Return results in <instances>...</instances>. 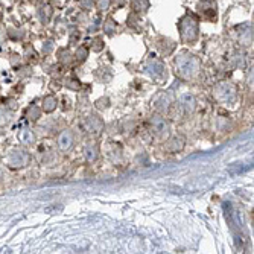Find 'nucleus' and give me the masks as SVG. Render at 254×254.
Instances as JSON below:
<instances>
[{
    "label": "nucleus",
    "instance_id": "0eeeda50",
    "mask_svg": "<svg viewBox=\"0 0 254 254\" xmlns=\"http://www.w3.org/2000/svg\"><path fill=\"white\" fill-rule=\"evenodd\" d=\"M57 143H58V148L61 151H70L73 148V145H75V135H73V132L70 129H64L63 132H60Z\"/></svg>",
    "mask_w": 254,
    "mask_h": 254
},
{
    "label": "nucleus",
    "instance_id": "5701e85b",
    "mask_svg": "<svg viewBox=\"0 0 254 254\" xmlns=\"http://www.w3.org/2000/svg\"><path fill=\"white\" fill-rule=\"evenodd\" d=\"M110 2H111V0H99V2H98V8L99 9H108V6H110Z\"/></svg>",
    "mask_w": 254,
    "mask_h": 254
},
{
    "label": "nucleus",
    "instance_id": "20e7f679",
    "mask_svg": "<svg viewBox=\"0 0 254 254\" xmlns=\"http://www.w3.org/2000/svg\"><path fill=\"white\" fill-rule=\"evenodd\" d=\"M5 163L11 168V169H20V168H25L29 163V154L23 149L14 148L8 152L6 158H5Z\"/></svg>",
    "mask_w": 254,
    "mask_h": 254
},
{
    "label": "nucleus",
    "instance_id": "dca6fc26",
    "mask_svg": "<svg viewBox=\"0 0 254 254\" xmlns=\"http://www.w3.org/2000/svg\"><path fill=\"white\" fill-rule=\"evenodd\" d=\"M51 15H52L51 6H43V8L40 9V17H41V21H43V23H48L49 18H51Z\"/></svg>",
    "mask_w": 254,
    "mask_h": 254
},
{
    "label": "nucleus",
    "instance_id": "f257e3e1",
    "mask_svg": "<svg viewBox=\"0 0 254 254\" xmlns=\"http://www.w3.org/2000/svg\"><path fill=\"white\" fill-rule=\"evenodd\" d=\"M175 67H177V73L183 79H192L199 73L201 63L199 60L189 54V52H180L175 57Z\"/></svg>",
    "mask_w": 254,
    "mask_h": 254
},
{
    "label": "nucleus",
    "instance_id": "4be33fe9",
    "mask_svg": "<svg viewBox=\"0 0 254 254\" xmlns=\"http://www.w3.org/2000/svg\"><path fill=\"white\" fill-rule=\"evenodd\" d=\"M108 104H110V101L107 98H101L99 101H96V107L98 108H108Z\"/></svg>",
    "mask_w": 254,
    "mask_h": 254
},
{
    "label": "nucleus",
    "instance_id": "9d476101",
    "mask_svg": "<svg viewBox=\"0 0 254 254\" xmlns=\"http://www.w3.org/2000/svg\"><path fill=\"white\" fill-rule=\"evenodd\" d=\"M180 104L183 105V108L186 110L188 113H192L196 108V99H195V96L192 93H188V91L180 96Z\"/></svg>",
    "mask_w": 254,
    "mask_h": 254
},
{
    "label": "nucleus",
    "instance_id": "7ed1b4c3",
    "mask_svg": "<svg viewBox=\"0 0 254 254\" xmlns=\"http://www.w3.org/2000/svg\"><path fill=\"white\" fill-rule=\"evenodd\" d=\"M213 96L216 101H219L222 104H233L238 98V90L230 82H219L213 88Z\"/></svg>",
    "mask_w": 254,
    "mask_h": 254
},
{
    "label": "nucleus",
    "instance_id": "aec40b11",
    "mask_svg": "<svg viewBox=\"0 0 254 254\" xmlns=\"http://www.w3.org/2000/svg\"><path fill=\"white\" fill-rule=\"evenodd\" d=\"M91 48H93V51H95V52H99V51H102V48H104V41H102L101 38H96V40H93V43H91Z\"/></svg>",
    "mask_w": 254,
    "mask_h": 254
},
{
    "label": "nucleus",
    "instance_id": "6e6552de",
    "mask_svg": "<svg viewBox=\"0 0 254 254\" xmlns=\"http://www.w3.org/2000/svg\"><path fill=\"white\" fill-rule=\"evenodd\" d=\"M85 128L90 132L99 134L104 129V121L98 116V114H90V116L85 119Z\"/></svg>",
    "mask_w": 254,
    "mask_h": 254
},
{
    "label": "nucleus",
    "instance_id": "2eb2a0df",
    "mask_svg": "<svg viewBox=\"0 0 254 254\" xmlns=\"http://www.w3.org/2000/svg\"><path fill=\"white\" fill-rule=\"evenodd\" d=\"M26 118L32 122H37L41 118V110L37 105H31L26 111Z\"/></svg>",
    "mask_w": 254,
    "mask_h": 254
},
{
    "label": "nucleus",
    "instance_id": "ddd939ff",
    "mask_svg": "<svg viewBox=\"0 0 254 254\" xmlns=\"http://www.w3.org/2000/svg\"><path fill=\"white\" fill-rule=\"evenodd\" d=\"M184 148V138L183 137H174L168 142V149L171 152H178Z\"/></svg>",
    "mask_w": 254,
    "mask_h": 254
},
{
    "label": "nucleus",
    "instance_id": "9b49d317",
    "mask_svg": "<svg viewBox=\"0 0 254 254\" xmlns=\"http://www.w3.org/2000/svg\"><path fill=\"white\" fill-rule=\"evenodd\" d=\"M20 143L23 145H34L35 143V134L29 128H21L17 134Z\"/></svg>",
    "mask_w": 254,
    "mask_h": 254
},
{
    "label": "nucleus",
    "instance_id": "412c9836",
    "mask_svg": "<svg viewBox=\"0 0 254 254\" xmlns=\"http://www.w3.org/2000/svg\"><path fill=\"white\" fill-rule=\"evenodd\" d=\"M60 55H61V57H60V61H61L63 64L70 63V57H72V55L68 54L67 51H61V52H60Z\"/></svg>",
    "mask_w": 254,
    "mask_h": 254
},
{
    "label": "nucleus",
    "instance_id": "b1692460",
    "mask_svg": "<svg viewBox=\"0 0 254 254\" xmlns=\"http://www.w3.org/2000/svg\"><path fill=\"white\" fill-rule=\"evenodd\" d=\"M52 49H54L52 41H48V43H46V46H43V52H46V54H49Z\"/></svg>",
    "mask_w": 254,
    "mask_h": 254
},
{
    "label": "nucleus",
    "instance_id": "4468645a",
    "mask_svg": "<svg viewBox=\"0 0 254 254\" xmlns=\"http://www.w3.org/2000/svg\"><path fill=\"white\" fill-rule=\"evenodd\" d=\"M57 105H58V101H57V98L52 96V95L46 96V98L43 99V110H44L46 113H52V111L57 108Z\"/></svg>",
    "mask_w": 254,
    "mask_h": 254
},
{
    "label": "nucleus",
    "instance_id": "a211bd4d",
    "mask_svg": "<svg viewBox=\"0 0 254 254\" xmlns=\"http://www.w3.org/2000/svg\"><path fill=\"white\" fill-rule=\"evenodd\" d=\"M68 90H73V91H78L81 90V82L78 79H67L65 84H64Z\"/></svg>",
    "mask_w": 254,
    "mask_h": 254
},
{
    "label": "nucleus",
    "instance_id": "f3484780",
    "mask_svg": "<svg viewBox=\"0 0 254 254\" xmlns=\"http://www.w3.org/2000/svg\"><path fill=\"white\" fill-rule=\"evenodd\" d=\"M104 31L107 32V34H113L114 31H116V21H114L113 18H107V21H105V25H104Z\"/></svg>",
    "mask_w": 254,
    "mask_h": 254
},
{
    "label": "nucleus",
    "instance_id": "423d86ee",
    "mask_svg": "<svg viewBox=\"0 0 254 254\" xmlns=\"http://www.w3.org/2000/svg\"><path fill=\"white\" fill-rule=\"evenodd\" d=\"M146 70L157 79H161V78H168V72L165 68V64L161 63L158 58H155L154 55H151L148 58V63H146Z\"/></svg>",
    "mask_w": 254,
    "mask_h": 254
},
{
    "label": "nucleus",
    "instance_id": "1a4fd4ad",
    "mask_svg": "<svg viewBox=\"0 0 254 254\" xmlns=\"http://www.w3.org/2000/svg\"><path fill=\"white\" fill-rule=\"evenodd\" d=\"M154 104L160 111H165L172 104V98H171V95L168 93V91H160V95L154 99Z\"/></svg>",
    "mask_w": 254,
    "mask_h": 254
},
{
    "label": "nucleus",
    "instance_id": "393cba45",
    "mask_svg": "<svg viewBox=\"0 0 254 254\" xmlns=\"http://www.w3.org/2000/svg\"><path fill=\"white\" fill-rule=\"evenodd\" d=\"M2 177H3V174H2V169H0V180H2Z\"/></svg>",
    "mask_w": 254,
    "mask_h": 254
},
{
    "label": "nucleus",
    "instance_id": "f8f14e48",
    "mask_svg": "<svg viewBox=\"0 0 254 254\" xmlns=\"http://www.w3.org/2000/svg\"><path fill=\"white\" fill-rule=\"evenodd\" d=\"M99 157V149H98V145L96 143H88L85 146V158L88 163H95Z\"/></svg>",
    "mask_w": 254,
    "mask_h": 254
},
{
    "label": "nucleus",
    "instance_id": "6ab92c4d",
    "mask_svg": "<svg viewBox=\"0 0 254 254\" xmlns=\"http://www.w3.org/2000/svg\"><path fill=\"white\" fill-rule=\"evenodd\" d=\"M87 55H88L87 48H79V49L76 51V54H75V57H76V61H78V63H84V61L87 60Z\"/></svg>",
    "mask_w": 254,
    "mask_h": 254
},
{
    "label": "nucleus",
    "instance_id": "39448f33",
    "mask_svg": "<svg viewBox=\"0 0 254 254\" xmlns=\"http://www.w3.org/2000/svg\"><path fill=\"white\" fill-rule=\"evenodd\" d=\"M149 125H151V131L154 132V135L161 138V140H166V138L171 135V125H169V122L165 118L158 116V114H154V116H151Z\"/></svg>",
    "mask_w": 254,
    "mask_h": 254
},
{
    "label": "nucleus",
    "instance_id": "f03ea898",
    "mask_svg": "<svg viewBox=\"0 0 254 254\" xmlns=\"http://www.w3.org/2000/svg\"><path fill=\"white\" fill-rule=\"evenodd\" d=\"M178 28H180V35L181 40L184 43H195L198 40V32H199V26H198V21L193 15H186L183 17L178 23Z\"/></svg>",
    "mask_w": 254,
    "mask_h": 254
}]
</instances>
